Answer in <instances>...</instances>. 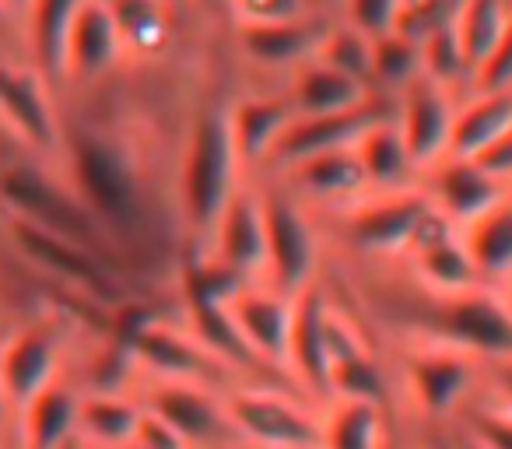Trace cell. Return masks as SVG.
Returning a JSON list of instances; mask_svg holds the SVG:
<instances>
[{
  "label": "cell",
  "mask_w": 512,
  "mask_h": 449,
  "mask_svg": "<svg viewBox=\"0 0 512 449\" xmlns=\"http://www.w3.org/2000/svg\"><path fill=\"white\" fill-rule=\"evenodd\" d=\"M130 449H190V446H186V439L176 428L165 425L158 414H151L148 407H144V418H141V425H137L134 446Z\"/></svg>",
  "instance_id": "cell-42"
},
{
  "label": "cell",
  "mask_w": 512,
  "mask_h": 449,
  "mask_svg": "<svg viewBox=\"0 0 512 449\" xmlns=\"http://www.w3.org/2000/svg\"><path fill=\"white\" fill-rule=\"evenodd\" d=\"M207 257H214L221 267L239 274L242 281H256L267 271L264 200L253 186L239 183V190L232 193L211 239H207Z\"/></svg>",
  "instance_id": "cell-12"
},
{
  "label": "cell",
  "mask_w": 512,
  "mask_h": 449,
  "mask_svg": "<svg viewBox=\"0 0 512 449\" xmlns=\"http://www.w3.org/2000/svg\"><path fill=\"white\" fill-rule=\"evenodd\" d=\"M113 25L120 32V43L127 53H151L162 50L169 36V18H165V0H106Z\"/></svg>",
  "instance_id": "cell-35"
},
{
  "label": "cell",
  "mask_w": 512,
  "mask_h": 449,
  "mask_svg": "<svg viewBox=\"0 0 512 449\" xmlns=\"http://www.w3.org/2000/svg\"><path fill=\"white\" fill-rule=\"evenodd\" d=\"M327 337H330V397L369 400V404L386 407L390 383H386L369 344L358 337V330L337 309H330Z\"/></svg>",
  "instance_id": "cell-21"
},
{
  "label": "cell",
  "mask_w": 512,
  "mask_h": 449,
  "mask_svg": "<svg viewBox=\"0 0 512 449\" xmlns=\"http://www.w3.org/2000/svg\"><path fill=\"white\" fill-rule=\"evenodd\" d=\"M467 442L477 449H512V414L502 407H477L467 418Z\"/></svg>",
  "instance_id": "cell-38"
},
{
  "label": "cell",
  "mask_w": 512,
  "mask_h": 449,
  "mask_svg": "<svg viewBox=\"0 0 512 449\" xmlns=\"http://www.w3.org/2000/svg\"><path fill=\"white\" fill-rule=\"evenodd\" d=\"M432 214V200L421 190H397V193H376L362 197L348 214V239L365 253H383L397 257L407 253Z\"/></svg>",
  "instance_id": "cell-9"
},
{
  "label": "cell",
  "mask_w": 512,
  "mask_h": 449,
  "mask_svg": "<svg viewBox=\"0 0 512 449\" xmlns=\"http://www.w3.org/2000/svg\"><path fill=\"white\" fill-rule=\"evenodd\" d=\"M0 120L18 141L36 151H53L60 144V123L46 92V78L4 60H0Z\"/></svg>",
  "instance_id": "cell-18"
},
{
  "label": "cell",
  "mask_w": 512,
  "mask_h": 449,
  "mask_svg": "<svg viewBox=\"0 0 512 449\" xmlns=\"http://www.w3.org/2000/svg\"><path fill=\"white\" fill-rule=\"evenodd\" d=\"M407 383L425 414H449L474 383V362L470 355L446 344H418L407 351Z\"/></svg>",
  "instance_id": "cell-19"
},
{
  "label": "cell",
  "mask_w": 512,
  "mask_h": 449,
  "mask_svg": "<svg viewBox=\"0 0 512 449\" xmlns=\"http://www.w3.org/2000/svg\"><path fill=\"white\" fill-rule=\"evenodd\" d=\"M474 267L481 281H512V193H505L491 211L463 229Z\"/></svg>",
  "instance_id": "cell-31"
},
{
  "label": "cell",
  "mask_w": 512,
  "mask_h": 449,
  "mask_svg": "<svg viewBox=\"0 0 512 449\" xmlns=\"http://www.w3.org/2000/svg\"><path fill=\"white\" fill-rule=\"evenodd\" d=\"M288 183H292V190L323 200V204H351V200L358 204L369 193L355 148L323 151V155L288 165Z\"/></svg>",
  "instance_id": "cell-24"
},
{
  "label": "cell",
  "mask_w": 512,
  "mask_h": 449,
  "mask_svg": "<svg viewBox=\"0 0 512 449\" xmlns=\"http://www.w3.org/2000/svg\"><path fill=\"white\" fill-rule=\"evenodd\" d=\"M81 393L53 379L22 407V449H64L78 439Z\"/></svg>",
  "instance_id": "cell-26"
},
{
  "label": "cell",
  "mask_w": 512,
  "mask_h": 449,
  "mask_svg": "<svg viewBox=\"0 0 512 449\" xmlns=\"http://www.w3.org/2000/svg\"><path fill=\"white\" fill-rule=\"evenodd\" d=\"M85 0H32L29 4V39L32 57L43 78H64L67 36Z\"/></svg>",
  "instance_id": "cell-33"
},
{
  "label": "cell",
  "mask_w": 512,
  "mask_h": 449,
  "mask_svg": "<svg viewBox=\"0 0 512 449\" xmlns=\"http://www.w3.org/2000/svg\"><path fill=\"white\" fill-rule=\"evenodd\" d=\"M407 257H411L418 278L432 288V295H456L470 292V288H484L474 257H470L467 243H463V229H456L453 221L442 218L435 207L418 229V236H414Z\"/></svg>",
  "instance_id": "cell-14"
},
{
  "label": "cell",
  "mask_w": 512,
  "mask_h": 449,
  "mask_svg": "<svg viewBox=\"0 0 512 449\" xmlns=\"http://www.w3.org/2000/svg\"><path fill=\"white\" fill-rule=\"evenodd\" d=\"M0 204L8 207L15 221L36 225V229L74 239V243L88 246V250L113 257L109 250H113L116 243L106 236V229H102L99 221H95V214L81 204V197L71 186L53 179L50 172L39 169V165L18 162L0 172Z\"/></svg>",
  "instance_id": "cell-3"
},
{
  "label": "cell",
  "mask_w": 512,
  "mask_h": 449,
  "mask_svg": "<svg viewBox=\"0 0 512 449\" xmlns=\"http://www.w3.org/2000/svg\"><path fill=\"white\" fill-rule=\"evenodd\" d=\"M425 334L432 344H446L470 358H505L512 355V316L502 295L488 288H470L456 295H432L425 309Z\"/></svg>",
  "instance_id": "cell-4"
},
{
  "label": "cell",
  "mask_w": 512,
  "mask_h": 449,
  "mask_svg": "<svg viewBox=\"0 0 512 449\" xmlns=\"http://www.w3.org/2000/svg\"><path fill=\"white\" fill-rule=\"evenodd\" d=\"M11 411V404H8V397H4V390H0V418Z\"/></svg>",
  "instance_id": "cell-46"
},
{
  "label": "cell",
  "mask_w": 512,
  "mask_h": 449,
  "mask_svg": "<svg viewBox=\"0 0 512 449\" xmlns=\"http://www.w3.org/2000/svg\"><path fill=\"white\" fill-rule=\"evenodd\" d=\"M474 81L481 92H505V88H512V11H509V22H505L502 36H498L495 50H491V57L481 64V71L474 74Z\"/></svg>",
  "instance_id": "cell-40"
},
{
  "label": "cell",
  "mask_w": 512,
  "mask_h": 449,
  "mask_svg": "<svg viewBox=\"0 0 512 449\" xmlns=\"http://www.w3.org/2000/svg\"><path fill=\"white\" fill-rule=\"evenodd\" d=\"M264 200V229H267V278L271 288L288 299L309 288L316 281V264H320V246L309 214L295 200L292 190L267 186L260 193Z\"/></svg>",
  "instance_id": "cell-6"
},
{
  "label": "cell",
  "mask_w": 512,
  "mask_h": 449,
  "mask_svg": "<svg viewBox=\"0 0 512 449\" xmlns=\"http://www.w3.org/2000/svg\"><path fill=\"white\" fill-rule=\"evenodd\" d=\"M512 130V88L505 92H481L474 102L453 116V134H449V158H477L484 148Z\"/></svg>",
  "instance_id": "cell-30"
},
{
  "label": "cell",
  "mask_w": 512,
  "mask_h": 449,
  "mask_svg": "<svg viewBox=\"0 0 512 449\" xmlns=\"http://www.w3.org/2000/svg\"><path fill=\"white\" fill-rule=\"evenodd\" d=\"M488 176H495L498 183L512 186V130H505L491 148H484L481 155L474 158Z\"/></svg>",
  "instance_id": "cell-43"
},
{
  "label": "cell",
  "mask_w": 512,
  "mask_h": 449,
  "mask_svg": "<svg viewBox=\"0 0 512 449\" xmlns=\"http://www.w3.org/2000/svg\"><path fill=\"white\" fill-rule=\"evenodd\" d=\"M239 25H264V22H295L306 18V0H232Z\"/></svg>",
  "instance_id": "cell-41"
},
{
  "label": "cell",
  "mask_w": 512,
  "mask_h": 449,
  "mask_svg": "<svg viewBox=\"0 0 512 449\" xmlns=\"http://www.w3.org/2000/svg\"><path fill=\"white\" fill-rule=\"evenodd\" d=\"M369 99L372 95L362 81L334 71V67H327L323 60H309V64H302L299 71H295L292 95H288L295 116L344 113V109H355Z\"/></svg>",
  "instance_id": "cell-28"
},
{
  "label": "cell",
  "mask_w": 512,
  "mask_h": 449,
  "mask_svg": "<svg viewBox=\"0 0 512 449\" xmlns=\"http://www.w3.org/2000/svg\"><path fill=\"white\" fill-rule=\"evenodd\" d=\"M505 22H509L505 0H460V8L453 15V29L456 39H460L467 74L481 71V64L491 57L498 36H502Z\"/></svg>",
  "instance_id": "cell-34"
},
{
  "label": "cell",
  "mask_w": 512,
  "mask_h": 449,
  "mask_svg": "<svg viewBox=\"0 0 512 449\" xmlns=\"http://www.w3.org/2000/svg\"><path fill=\"white\" fill-rule=\"evenodd\" d=\"M502 302H505V309H509V316H512V281H509V292L502 295Z\"/></svg>",
  "instance_id": "cell-47"
},
{
  "label": "cell",
  "mask_w": 512,
  "mask_h": 449,
  "mask_svg": "<svg viewBox=\"0 0 512 449\" xmlns=\"http://www.w3.org/2000/svg\"><path fill=\"white\" fill-rule=\"evenodd\" d=\"M141 418L144 404L130 400L127 393H88L81 397L78 439L99 449H130Z\"/></svg>",
  "instance_id": "cell-29"
},
{
  "label": "cell",
  "mask_w": 512,
  "mask_h": 449,
  "mask_svg": "<svg viewBox=\"0 0 512 449\" xmlns=\"http://www.w3.org/2000/svg\"><path fill=\"white\" fill-rule=\"evenodd\" d=\"M509 193V186L498 183L495 176L481 169L474 158H442L439 165H432V190L428 200L432 207L449 218L456 229H467L470 221H477L484 211L498 204Z\"/></svg>",
  "instance_id": "cell-20"
},
{
  "label": "cell",
  "mask_w": 512,
  "mask_h": 449,
  "mask_svg": "<svg viewBox=\"0 0 512 449\" xmlns=\"http://www.w3.org/2000/svg\"><path fill=\"white\" fill-rule=\"evenodd\" d=\"M165 4H172V0H165Z\"/></svg>",
  "instance_id": "cell-53"
},
{
  "label": "cell",
  "mask_w": 512,
  "mask_h": 449,
  "mask_svg": "<svg viewBox=\"0 0 512 449\" xmlns=\"http://www.w3.org/2000/svg\"><path fill=\"white\" fill-rule=\"evenodd\" d=\"M0 4H4V11H8V15H25L32 0H0Z\"/></svg>",
  "instance_id": "cell-45"
},
{
  "label": "cell",
  "mask_w": 512,
  "mask_h": 449,
  "mask_svg": "<svg viewBox=\"0 0 512 449\" xmlns=\"http://www.w3.org/2000/svg\"><path fill=\"white\" fill-rule=\"evenodd\" d=\"M295 109L288 99H271V95H249V99L228 106V120H232V141L239 151L242 169L256 162H271L274 148H278L281 134L292 123Z\"/></svg>",
  "instance_id": "cell-25"
},
{
  "label": "cell",
  "mask_w": 512,
  "mask_h": 449,
  "mask_svg": "<svg viewBox=\"0 0 512 449\" xmlns=\"http://www.w3.org/2000/svg\"><path fill=\"white\" fill-rule=\"evenodd\" d=\"M64 449H81V439H74L71 446H64Z\"/></svg>",
  "instance_id": "cell-49"
},
{
  "label": "cell",
  "mask_w": 512,
  "mask_h": 449,
  "mask_svg": "<svg viewBox=\"0 0 512 449\" xmlns=\"http://www.w3.org/2000/svg\"><path fill=\"white\" fill-rule=\"evenodd\" d=\"M383 449H397V446H393V442H390V439H386V446H383Z\"/></svg>",
  "instance_id": "cell-50"
},
{
  "label": "cell",
  "mask_w": 512,
  "mask_h": 449,
  "mask_svg": "<svg viewBox=\"0 0 512 449\" xmlns=\"http://www.w3.org/2000/svg\"><path fill=\"white\" fill-rule=\"evenodd\" d=\"M313 449H320V446H313Z\"/></svg>",
  "instance_id": "cell-54"
},
{
  "label": "cell",
  "mask_w": 512,
  "mask_h": 449,
  "mask_svg": "<svg viewBox=\"0 0 512 449\" xmlns=\"http://www.w3.org/2000/svg\"><path fill=\"white\" fill-rule=\"evenodd\" d=\"M81 449H99V446H85V442H81Z\"/></svg>",
  "instance_id": "cell-51"
},
{
  "label": "cell",
  "mask_w": 512,
  "mask_h": 449,
  "mask_svg": "<svg viewBox=\"0 0 512 449\" xmlns=\"http://www.w3.org/2000/svg\"><path fill=\"white\" fill-rule=\"evenodd\" d=\"M64 155L71 190L95 214L106 236L116 246L141 243L151 229V207L130 151L99 130H74L64 141Z\"/></svg>",
  "instance_id": "cell-1"
},
{
  "label": "cell",
  "mask_w": 512,
  "mask_h": 449,
  "mask_svg": "<svg viewBox=\"0 0 512 449\" xmlns=\"http://www.w3.org/2000/svg\"><path fill=\"white\" fill-rule=\"evenodd\" d=\"M235 435L256 449H313L320 446V414L306 411L288 390H232L225 397Z\"/></svg>",
  "instance_id": "cell-8"
},
{
  "label": "cell",
  "mask_w": 512,
  "mask_h": 449,
  "mask_svg": "<svg viewBox=\"0 0 512 449\" xmlns=\"http://www.w3.org/2000/svg\"><path fill=\"white\" fill-rule=\"evenodd\" d=\"M372 57H376V39L365 36L355 25L327 29V36H323V43H320V53H316V60H323V64L334 67V71L348 74V78L362 81L365 88H369V81H372Z\"/></svg>",
  "instance_id": "cell-37"
},
{
  "label": "cell",
  "mask_w": 512,
  "mask_h": 449,
  "mask_svg": "<svg viewBox=\"0 0 512 449\" xmlns=\"http://www.w3.org/2000/svg\"><path fill=\"white\" fill-rule=\"evenodd\" d=\"M120 344L134 355V362L155 369L162 379L179 383H197L221 393L228 386L232 372L221 362H214L193 334H179L176 327L155 320V316H120Z\"/></svg>",
  "instance_id": "cell-7"
},
{
  "label": "cell",
  "mask_w": 512,
  "mask_h": 449,
  "mask_svg": "<svg viewBox=\"0 0 512 449\" xmlns=\"http://www.w3.org/2000/svg\"><path fill=\"white\" fill-rule=\"evenodd\" d=\"M488 372H491V386H495L498 407H502L505 414H512V355L491 358Z\"/></svg>",
  "instance_id": "cell-44"
},
{
  "label": "cell",
  "mask_w": 512,
  "mask_h": 449,
  "mask_svg": "<svg viewBox=\"0 0 512 449\" xmlns=\"http://www.w3.org/2000/svg\"><path fill=\"white\" fill-rule=\"evenodd\" d=\"M232 309V320L239 327L242 341L249 344L260 362L281 376L285 383H292L288 376V341H292V313H295V299L274 292V288H260L242 285L239 292L228 299Z\"/></svg>",
  "instance_id": "cell-11"
},
{
  "label": "cell",
  "mask_w": 512,
  "mask_h": 449,
  "mask_svg": "<svg viewBox=\"0 0 512 449\" xmlns=\"http://www.w3.org/2000/svg\"><path fill=\"white\" fill-rule=\"evenodd\" d=\"M8 18H11V15L4 11V4H0V29H4V22H8Z\"/></svg>",
  "instance_id": "cell-48"
},
{
  "label": "cell",
  "mask_w": 512,
  "mask_h": 449,
  "mask_svg": "<svg viewBox=\"0 0 512 449\" xmlns=\"http://www.w3.org/2000/svg\"><path fill=\"white\" fill-rule=\"evenodd\" d=\"M393 113H386V102L369 99L355 109L344 113H323V116H292L288 130L281 134L278 148H274L271 162L278 165H295L302 158L323 155V151H341L355 148L365 137V130H372L379 120H390Z\"/></svg>",
  "instance_id": "cell-15"
},
{
  "label": "cell",
  "mask_w": 512,
  "mask_h": 449,
  "mask_svg": "<svg viewBox=\"0 0 512 449\" xmlns=\"http://www.w3.org/2000/svg\"><path fill=\"white\" fill-rule=\"evenodd\" d=\"M151 414L172 425L186 439V446H225L239 439L235 425L228 418L225 397L197 383H179V379H162L144 400Z\"/></svg>",
  "instance_id": "cell-13"
},
{
  "label": "cell",
  "mask_w": 512,
  "mask_h": 449,
  "mask_svg": "<svg viewBox=\"0 0 512 449\" xmlns=\"http://www.w3.org/2000/svg\"><path fill=\"white\" fill-rule=\"evenodd\" d=\"M425 74V53H421L418 36L411 32H386L376 39V57H372V81L383 88H400L404 92L411 81Z\"/></svg>",
  "instance_id": "cell-36"
},
{
  "label": "cell",
  "mask_w": 512,
  "mask_h": 449,
  "mask_svg": "<svg viewBox=\"0 0 512 449\" xmlns=\"http://www.w3.org/2000/svg\"><path fill=\"white\" fill-rule=\"evenodd\" d=\"M463 449H477V446H470V442H463Z\"/></svg>",
  "instance_id": "cell-52"
},
{
  "label": "cell",
  "mask_w": 512,
  "mask_h": 449,
  "mask_svg": "<svg viewBox=\"0 0 512 449\" xmlns=\"http://www.w3.org/2000/svg\"><path fill=\"white\" fill-rule=\"evenodd\" d=\"M11 243L18 246L29 264H36L39 271L53 274L57 281L71 285L74 292H81L85 299L102 302V306H116L123 302V281L116 274V260L106 253H95L88 246L74 243V239L53 236L36 225L11 218Z\"/></svg>",
  "instance_id": "cell-5"
},
{
  "label": "cell",
  "mask_w": 512,
  "mask_h": 449,
  "mask_svg": "<svg viewBox=\"0 0 512 449\" xmlns=\"http://www.w3.org/2000/svg\"><path fill=\"white\" fill-rule=\"evenodd\" d=\"M386 414L369 400L330 397V407L320 418V449H383Z\"/></svg>",
  "instance_id": "cell-32"
},
{
  "label": "cell",
  "mask_w": 512,
  "mask_h": 449,
  "mask_svg": "<svg viewBox=\"0 0 512 449\" xmlns=\"http://www.w3.org/2000/svg\"><path fill=\"white\" fill-rule=\"evenodd\" d=\"M242 183L228 106H207L193 123L183 158V218L197 246H207L221 211Z\"/></svg>",
  "instance_id": "cell-2"
},
{
  "label": "cell",
  "mask_w": 512,
  "mask_h": 449,
  "mask_svg": "<svg viewBox=\"0 0 512 449\" xmlns=\"http://www.w3.org/2000/svg\"><path fill=\"white\" fill-rule=\"evenodd\" d=\"M348 8H351V25L362 29L365 36L379 39L400 25L404 0H348Z\"/></svg>",
  "instance_id": "cell-39"
},
{
  "label": "cell",
  "mask_w": 512,
  "mask_h": 449,
  "mask_svg": "<svg viewBox=\"0 0 512 449\" xmlns=\"http://www.w3.org/2000/svg\"><path fill=\"white\" fill-rule=\"evenodd\" d=\"M453 102L446 95V85L421 74L418 81L404 88L400 95V113L393 116L407 151H411L418 169H432L446 158L449 134H453Z\"/></svg>",
  "instance_id": "cell-16"
},
{
  "label": "cell",
  "mask_w": 512,
  "mask_h": 449,
  "mask_svg": "<svg viewBox=\"0 0 512 449\" xmlns=\"http://www.w3.org/2000/svg\"><path fill=\"white\" fill-rule=\"evenodd\" d=\"M355 155H358V162H362L369 193L411 190L414 176L421 172L418 165H414V158H411V151H407L393 116L390 120H379L372 130H365V137L355 144Z\"/></svg>",
  "instance_id": "cell-27"
},
{
  "label": "cell",
  "mask_w": 512,
  "mask_h": 449,
  "mask_svg": "<svg viewBox=\"0 0 512 449\" xmlns=\"http://www.w3.org/2000/svg\"><path fill=\"white\" fill-rule=\"evenodd\" d=\"M327 36V25L313 18H295V22H264V25H239V43L246 57L264 67H295L316 60L320 43Z\"/></svg>",
  "instance_id": "cell-23"
},
{
  "label": "cell",
  "mask_w": 512,
  "mask_h": 449,
  "mask_svg": "<svg viewBox=\"0 0 512 449\" xmlns=\"http://www.w3.org/2000/svg\"><path fill=\"white\" fill-rule=\"evenodd\" d=\"M60 355H64V327L57 320L29 323L0 348V390L11 411H22L57 379Z\"/></svg>",
  "instance_id": "cell-10"
},
{
  "label": "cell",
  "mask_w": 512,
  "mask_h": 449,
  "mask_svg": "<svg viewBox=\"0 0 512 449\" xmlns=\"http://www.w3.org/2000/svg\"><path fill=\"white\" fill-rule=\"evenodd\" d=\"M120 32L113 25L106 0H85L67 36V57H64V78L74 81H95L109 74L123 57Z\"/></svg>",
  "instance_id": "cell-22"
},
{
  "label": "cell",
  "mask_w": 512,
  "mask_h": 449,
  "mask_svg": "<svg viewBox=\"0 0 512 449\" xmlns=\"http://www.w3.org/2000/svg\"><path fill=\"white\" fill-rule=\"evenodd\" d=\"M330 302L323 288L309 285L295 295L292 341H288V376L299 390L330 400Z\"/></svg>",
  "instance_id": "cell-17"
}]
</instances>
